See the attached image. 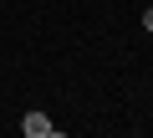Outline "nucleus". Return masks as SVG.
<instances>
[{
  "instance_id": "obj_1",
  "label": "nucleus",
  "mask_w": 153,
  "mask_h": 138,
  "mask_svg": "<svg viewBox=\"0 0 153 138\" xmlns=\"http://www.w3.org/2000/svg\"><path fill=\"white\" fill-rule=\"evenodd\" d=\"M21 128H26L31 138H51V118H46V113H36V107L21 118Z\"/></svg>"
},
{
  "instance_id": "obj_2",
  "label": "nucleus",
  "mask_w": 153,
  "mask_h": 138,
  "mask_svg": "<svg viewBox=\"0 0 153 138\" xmlns=\"http://www.w3.org/2000/svg\"><path fill=\"white\" fill-rule=\"evenodd\" d=\"M143 31H148V36H153V10H143Z\"/></svg>"
}]
</instances>
